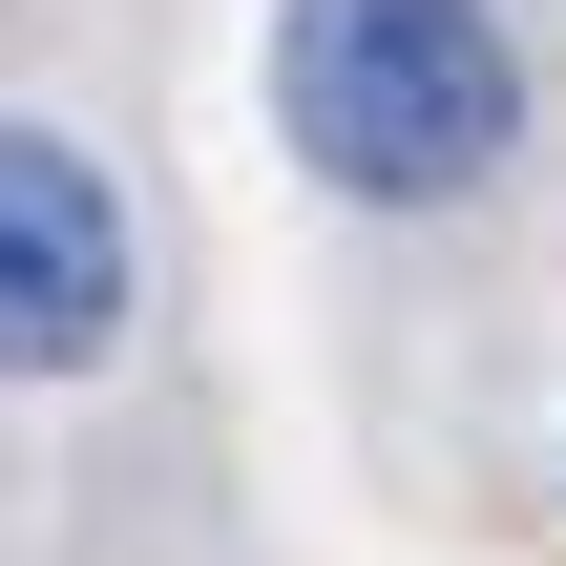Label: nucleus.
Listing matches in <instances>:
<instances>
[{
    "label": "nucleus",
    "mask_w": 566,
    "mask_h": 566,
    "mask_svg": "<svg viewBox=\"0 0 566 566\" xmlns=\"http://www.w3.org/2000/svg\"><path fill=\"white\" fill-rule=\"evenodd\" d=\"M273 147L336 210H462L525 147L504 0H273Z\"/></svg>",
    "instance_id": "obj_1"
},
{
    "label": "nucleus",
    "mask_w": 566,
    "mask_h": 566,
    "mask_svg": "<svg viewBox=\"0 0 566 566\" xmlns=\"http://www.w3.org/2000/svg\"><path fill=\"white\" fill-rule=\"evenodd\" d=\"M126 315H147V231L105 189V147L0 105V378H105Z\"/></svg>",
    "instance_id": "obj_2"
}]
</instances>
